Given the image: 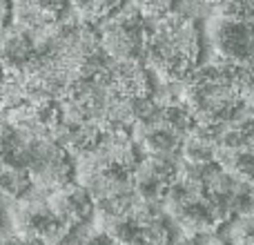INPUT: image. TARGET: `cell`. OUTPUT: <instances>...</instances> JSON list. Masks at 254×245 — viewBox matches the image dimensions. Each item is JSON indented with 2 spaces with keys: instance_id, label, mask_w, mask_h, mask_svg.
I'll use <instances>...</instances> for the list:
<instances>
[{
  "instance_id": "6da1fadb",
  "label": "cell",
  "mask_w": 254,
  "mask_h": 245,
  "mask_svg": "<svg viewBox=\"0 0 254 245\" xmlns=\"http://www.w3.org/2000/svg\"><path fill=\"white\" fill-rule=\"evenodd\" d=\"M61 121L74 125H87L101 134L114 129H131L145 103H134L114 83L110 71V58L92 74L78 78L58 101Z\"/></svg>"
},
{
  "instance_id": "7a4b0ae2",
  "label": "cell",
  "mask_w": 254,
  "mask_h": 245,
  "mask_svg": "<svg viewBox=\"0 0 254 245\" xmlns=\"http://www.w3.org/2000/svg\"><path fill=\"white\" fill-rule=\"evenodd\" d=\"M201 58V31L188 13L170 11L149 20L143 61L163 83H179L194 71Z\"/></svg>"
},
{
  "instance_id": "3957f363",
  "label": "cell",
  "mask_w": 254,
  "mask_h": 245,
  "mask_svg": "<svg viewBox=\"0 0 254 245\" xmlns=\"http://www.w3.org/2000/svg\"><path fill=\"white\" fill-rule=\"evenodd\" d=\"M181 103L196 125L214 127L223 122L237 107H241L237 67L221 61L196 65L183 80Z\"/></svg>"
},
{
  "instance_id": "277c9868",
  "label": "cell",
  "mask_w": 254,
  "mask_h": 245,
  "mask_svg": "<svg viewBox=\"0 0 254 245\" xmlns=\"http://www.w3.org/2000/svg\"><path fill=\"white\" fill-rule=\"evenodd\" d=\"M161 207L170 223H176L185 234H212L228 225V219L190 165H181L179 179L161 198Z\"/></svg>"
},
{
  "instance_id": "5b68a950",
  "label": "cell",
  "mask_w": 254,
  "mask_h": 245,
  "mask_svg": "<svg viewBox=\"0 0 254 245\" xmlns=\"http://www.w3.org/2000/svg\"><path fill=\"white\" fill-rule=\"evenodd\" d=\"M196 125L181 101L149 98L138 112L129 134L138 149L149 156H179L181 145Z\"/></svg>"
},
{
  "instance_id": "8992f818",
  "label": "cell",
  "mask_w": 254,
  "mask_h": 245,
  "mask_svg": "<svg viewBox=\"0 0 254 245\" xmlns=\"http://www.w3.org/2000/svg\"><path fill=\"white\" fill-rule=\"evenodd\" d=\"M216 61L243 69L254 65V0H221L207 20Z\"/></svg>"
},
{
  "instance_id": "52a82bcc",
  "label": "cell",
  "mask_w": 254,
  "mask_h": 245,
  "mask_svg": "<svg viewBox=\"0 0 254 245\" xmlns=\"http://www.w3.org/2000/svg\"><path fill=\"white\" fill-rule=\"evenodd\" d=\"M22 131H25V147H22L20 156V170L29 174L34 189H40L47 196V194L74 183V158L49 134H36V131L27 129Z\"/></svg>"
},
{
  "instance_id": "ba28073f",
  "label": "cell",
  "mask_w": 254,
  "mask_h": 245,
  "mask_svg": "<svg viewBox=\"0 0 254 245\" xmlns=\"http://www.w3.org/2000/svg\"><path fill=\"white\" fill-rule=\"evenodd\" d=\"M149 20L134 7H121L110 18L98 22V45L105 58L114 62H143Z\"/></svg>"
},
{
  "instance_id": "9c48e42d",
  "label": "cell",
  "mask_w": 254,
  "mask_h": 245,
  "mask_svg": "<svg viewBox=\"0 0 254 245\" xmlns=\"http://www.w3.org/2000/svg\"><path fill=\"white\" fill-rule=\"evenodd\" d=\"M80 185L89 192L94 212L103 216V223L125 219L140 203L134 189L131 172L127 170H96L80 176Z\"/></svg>"
},
{
  "instance_id": "30bf717a",
  "label": "cell",
  "mask_w": 254,
  "mask_h": 245,
  "mask_svg": "<svg viewBox=\"0 0 254 245\" xmlns=\"http://www.w3.org/2000/svg\"><path fill=\"white\" fill-rule=\"evenodd\" d=\"M105 230L119 245H170L172 223L161 203L140 201L129 216L105 223Z\"/></svg>"
},
{
  "instance_id": "8fae6325",
  "label": "cell",
  "mask_w": 254,
  "mask_h": 245,
  "mask_svg": "<svg viewBox=\"0 0 254 245\" xmlns=\"http://www.w3.org/2000/svg\"><path fill=\"white\" fill-rule=\"evenodd\" d=\"M140 158V149L134 143L129 129H114L101 134L96 147L87 156L76 161V174L83 176L96 170H127L131 172Z\"/></svg>"
},
{
  "instance_id": "7c38bea8",
  "label": "cell",
  "mask_w": 254,
  "mask_h": 245,
  "mask_svg": "<svg viewBox=\"0 0 254 245\" xmlns=\"http://www.w3.org/2000/svg\"><path fill=\"white\" fill-rule=\"evenodd\" d=\"M181 172L179 156H149L143 154L131 170L134 189L140 201L161 203L165 192L176 183Z\"/></svg>"
},
{
  "instance_id": "4fadbf2b",
  "label": "cell",
  "mask_w": 254,
  "mask_h": 245,
  "mask_svg": "<svg viewBox=\"0 0 254 245\" xmlns=\"http://www.w3.org/2000/svg\"><path fill=\"white\" fill-rule=\"evenodd\" d=\"M67 9V0H11V20L18 29L40 36L58 25L65 18Z\"/></svg>"
},
{
  "instance_id": "5bb4252c",
  "label": "cell",
  "mask_w": 254,
  "mask_h": 245,
  "mask_svg": "<svg viewBox=\"0 0 254 245\" xmlns=\"http://www.w3.org/2000/svg\"><path fill=\"white\" fill-rule=\"evenodd\" d=\"M49 210L56 214V219L63 223V228H74V225H85L94 216V203L89 192L80 183H69L65 187L45 196Z\"/></svg>"
},
{
  "instance_id": "9a60e30c",
  "label": "cell",
  "mask_w": 254,
  "mask_h": 245,
  "mask_svg": "<svg viewBox=\"0 0 254 245\" xmlns=\"http://www.w3.org/2000/svg\"><path fill=\"white\" fill-rule=\"evenodd\" d=\"M18 228H20V237L38 241L43 245V243L52 241L61 232L63 223L49 210L45 198H38L31 194V196L25 198L22 207L18 210Z\"/></svg>"
},
{
  "instance_id": "2e32d148",
  "label": "cell",
  "mask_w": 254,
  "mask_h": 245,
  "mask_svg": "<svg viewBox=\"0 0 254 245\" xmlns=\"http://www.w3.org/2000/svg\"><path fill=\"white\" fill-rule=\"evenodd\" d=\"M38 36L18 27H4L0 31V69L22 74L36 58Z\"/></svg>"
},
{
  "instance_id": "e0dca14e",
  "label": "cell",
  "mask_w": 254,
  "mask_h": 245,
  "mask_svg": "<svg viewBox=\"0 0 254 245\" xmlns=\"http://www.w3.org/2000/svg\"><path fill=\"white\" fill-rule=\"evenodd\" d=\"M179 156L183 158V165L190 167H203V165H214L219 149H216V140L212 136L210 127L194 125L190 134L185 136L183 145H181Z\"/></svg>"
},
{
  "instance_id": "ac0fdd59",
  "label": "cell",
  "mask_w": 254,
  "mask_h": 245,
  "mask_svg": "<svg viewBox=\"0 0 254 245\" xmlns=\"http://www.w3.org/2000/svg\"><path fill=\"white\" fill-rule=\"evenodd\" d=\"M0 194L16 198V201H25L27 196L34 194V183L29 174L20 167L0 165Z\"/></svg>"
},
{
  "instance_id": "d6986e66",
  "label": "cell",
  "mask_w": 254,
  "mask_h": 245,
  "mask_svg": "<svg viewBox=\"0 0 254 245\" xmlns=\"http://www.w3.org/2000/svg\"><path fill=\"white\" fill-rule=\"evenodd\" d=\"M69 7L76 11V18L83 22H103L114 11H119L125 4V0H67Z\"/></svg>"
},
{
  "instance_id": "ffe728a7",
  "label": "cell",
  "mask_w": 254,
  "mask_h": 245,
  "mask_svg": "<svg viewBox=\"0 0 254 245\" xmlns=\"http://www.w3.org/2000/svg\"><path fill=\"white\" fill-rule=\"evenodd\" d=\"M230 245H254V219L239 216L230 221Z\"/></svg>"
},
{
  "instance_id": "44dd1931",
  "label": "cell",
  "mask_w": 254,
  "mask_h": 245,
  "mask_svg": "<svg viewBox=\"0 0 254 245\" xmlns=\"http://www.w3.org/2000/svg\"><path fill=\"white\" fill-rule=\"evenodd\" d=\"M129 2L147 20H156V18L170 13L174 7V0H129Z\"/></svg>"
},
{
  "instance_id": "7402d4cb",
  "label": "cell",
  "mask_w": 254,
  "mask_h": 245,
  "mask_svg": "<svg viewBox=\"0 0 254 245\" xmlns=\"http://www.w3.org/2000/svg\"><path fill=\"white\" fill-rule=\"evenodd\" d=\"M92 232L89 223L85 225H74V228H63L52 241L43 243V245H85L87 234Z\"/></svg>"
},
{
  "instance_id": "603a6c76",
  "label": "cell",
  "mask_w": 254,
  "mask_h": 245,
  "mask_svg": "<svg viewBox=\"0 0 254 245\" xmlns=\"http://www.w3.org/2000/svg\"><path fill=\"white\" fill-rule=\"evenodd\" d=\"M239 74V92H241V105L254 107V65L237 69Z\"/></svg>"
},
{
  "instance_id": "cb8c5ba5",
  "label": "cell",
  "mask_w": 254,
  "mask_h": 245,
  "mask_svg": "<svg viewBox=\"0 0 254 245\" xmlns=\"http://www.w3.org/2000/svg\"><path fill=\"white\" fill-rule=\"evenodd\" d=\"M170 245H228V241H223L216 232H212V234H183V237L172 241Z\"/></svg>"
},
{
  "instance_id": "d4e9b609",
  "label": "cell",
  "mask_w": 254,
  "mask_h": 245,
  "mask_svg": "<svg viewBox=\"0 0 254 245\" xmlns=\"http://www.w3.org/2000/svg\"><path fill=\"white\" fill-rule=\"evenodd\" d=\"M85 245H119V243H116L105 230H92V232L87 234Z\"/></svg>"
},
{
  "instance_id": "484cf974",
  "label": "cell",
  "mask_w": 254,
  "mask_h": 245,
  "mask_svg": "<svg viewBox=\"0 0 254 245\" xmlns=\"http://www.w3.org/2000/svg\"><path fill=\"white\" fill-rule=\"evenodd\" d=\"M9 18H11V0H0V31L7 27Z\"/></svg>"
},
{
  "instance_id": "4316f807",
  "label": "cell",
  "mask_w": 254,
  "mask_h": 245,
  "mask_svg": "<svg viewBox=\"0 0 254 245\" xmlns=\"http://www.w3.org/2000/svg\"><path fill=\"white\" fill-rule=\"evenodd\" d=\"M0 245H40V243L31 241V239H25V237H13V239H4Z\"/></svg>"
},
{
  "instance_id": "83f0119b",
  "label": "cell",
  "mask_w": 254,
  "mask_h": 245,
  "mask_svg": "<svg viewBox=\"0 0 254 245\" xmlns=\"http://www.w3.org/2000/svg\"><path fill=\"white\" fill-rule=\"evenodd\" d=\"M2 125L4 122H0V165H2Z\"/></svg>"
},
{
  "instance_id": "f1b7e54d",
  "label": "cell",
  "mask_w": 254,
  "mask_h": 245,
  "mask_svg": "<svg viewBox=\"0 0 254 245\" xmlns=\"http://www.w3.org/2000/svg\"><path fill=\"white\" fill-rule=\"evenodd\" d=\"M196 2H210V4H219L221 0H196Z\"/></svg>"
},
{
  "instance_id": "f546056e",
  "label": "cell",
  "mask_w": 254,
  "mask_h": 245,
  "mask_svg": "<svg viewBox=\"0 0 254 245\" xmlns=\"http://www.w3.org/2000/svg\"><path fill=\"white\" fill-rule=\"evenodd\" d=\"M0 76H2V69H0Z\"/></svg>"
},
{
  "instance_id": "4dcf8cb0",
  "label": "cell",
  "mask_w": 254,
  "mask_h": 245,
  "mask_svg": "<svg viewBox=\"0 0 254 245\" xmlns=\"http://www.w3.org/2000/svg\"><path fill=\"white\" fill-rule=\"evenodd\" d=\"M228 245H230V243H228Z\"/></svg>"
}]
</instances>
